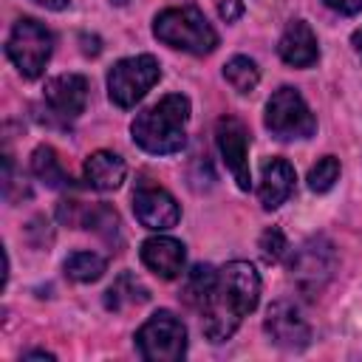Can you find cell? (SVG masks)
Here are the masks:
<instances>
[{
  "label": "cell",
  "instance_id": "cell-19",
  "mask_svg": "<svg viewBox=\"0 0 362 362\" xmlns=\"http://www.w3.org/2000/svg\"><path fill=\"white\" fill-rule=\"evenodd\" d=\"M147 297H150V291L136 280V274L124 272V274H119V277L113 280V286L105 291V308L122 311V308H127V305H141V303H147Z\"/></svg>",
  "mask_w": 362,
  "mask_h": 362
},
{
  "label": "cell",
  "instance_id": "cell-24",
  "mask_svg": "<svg viewBox=\"0 0 362 362\" xmlns=\"http://www.w3.org/2000/svg\"><path fill=\"white\" fill-rule=\"evenodd\" d=\"M260 255H263V260L266 263H277L283 255H286V235L277 229V226H272V229H266L263 235H260Z\"/></svg>",
  "mask_w": 362,
  "mask_h": 362
},
{
  "label": "cell",
  "instance_id": "cell-27",
  "mask_svg": "<svg viewBox=\"0 0 362 362\" xmlns=\"http://www.w3.org/2000/svg\"><path fill=\"white\" fill-rule=\"evenodd\" d=\"M34 3H40V6H45L51 11H62V8H68L71 0H34Z\"/></svg>",
  "mask_w": 362,
  "mask_h": 362
},
{
  "label": "cell",
  "instance_id": "cell-4",
  "mask_svg": "<svg viewBox=\"0 0 362 362\" xmlns=\"http://www.w3.org/2000/svg\"><path fill=\"white\" fill-rule=\"evenodd\" d=\"M51 51H54V37L40 20L20 17L14 23L8 42H6V54L25 79H37L45 71Z\"/></svg>",
  "mask_w": 362,
  "mask_h": 362
},
{
  "label": "cell",
  "instance_id": "cell-2",
  "mask_svg": "<svg viewBox=\"0 0 362 362\" xmlns=\"http://www.w3.org/2000/svg\"><path fill=\"white\" fill-rule=\"evenodd\" d=\"M187 122H189V99L184 93H167L156 105L136 113L130 133L141 150L153 156H170L187 144Z\"/></svg>",
  "mask_w": 362,
  "mask_h": 362
},
{
  "label": "cell",
  "instance_id": "cell-14",
  "mask_svg": "<svg viewBox=\"0 0 362 362\" xmlns=\"http://www.w3.org/2000/svg\"><path fill=\"white\" fill-rule=\"evenodd\" d=\"M59 221L68 226L93 229L105 238H113L119 232V215L107 204H82V201H59Z\"/></svg>",
  "mask_w": 362,
  "mask_h": 362
},
{
  "label": "cell",
  "instance_id": "cell-21",
  "mask_svg": "<svg viewBox=\"0 0 362 362\" xmlns=\"http://www.w3.org/2000/svg\"><path fill=\"white\" fill-rule=\"evenodd\" d=\"M105 269H107V260L102 255H96V252H74L65 260V274L71 280H76V283L99 280L105 274Z\"/></svg>",
  "mask_w": 362,
  "mask_h": 362
},
{
  "label": "cell",
  "instance_id": "cell-12",
  "mask_svg": "<svg viewBox=\"0 0 362 362\" xmlns=\"http://www.w3.org/2000/svg\"><path fill=\"white\" fill-rule=\"evenodd\" d=\"M45 105L59 119H76L88 105V79L79 74H59L45 82Z\"/></svg>",
  "mask_w": 362,
  "mask_h": 362
},
{
  "label": "cell",
  "instance_id": "cell-22",
  "mask_svg": "<svg viewBox=\"0 0 362 362\" xmlns=\"http://www.w3.org/2000/svg\"><path fill=\"white\" fill-rule=\"evenodd\" d=\"M223 76L226 82L238 90V93H252L260 82V74H257V65L249 59V57H232L226 65H223Z\"/></svg>",
  "mask_w": 362,
  "mask_h": 362
},
{
  "label": "cell",
  "instance_id": "cell-13",
  "mask_svg": "<svg viewBox=\"0 0 362 362\" xmlns=\"http://www.w3.org/2000/svg\"><path fill=\"white\" fill-rule=\"evenodd\" d=\"M141 263L158 274L161 280H175L181 272H184V263H187V249L181 240L175 238H167V235H156V238H147L141 243Z\"/></svg>",
  "mask_w": 362,
  "mask_h": 362
},
{
  "label": "cell",
  "instance_id": "cell-26",
  "mask_svg": "<svg viewBox=\"0 0 362 362\" xmlns=\"http://www.w3.org/2000/svg\"><path fill=\"white\" fill-rule=\"evenodd\" d=\"M328 8L339 11V14H356L362 11V0H325Z\"/></svg>",
  "mask_w": 362,
  "mask_h": 362
},
{
  "label": "cell",
  "instance_id": "cell-18",
  "mask_svg": "<svg viewBox=\"0 0 362 362\" xmlns=\"http://www.w3.org/2000/svg\"><path fill=\"white\" fill-rule=\"evenodd\" d=\"M31 170H34V175H37L45 187H51V189H68V187H71V175H68L65 167L59 164L57 150L48 147V144H40V147L31 153Z\"/></svg>",
  "mask_w": 362,
  "mask_h": 362
},
{
  "label": "cell",
  "instance_id": "cell-10",
  "mask_svg": "<svg viewBox=\"0 0 362 362\" xmlns=\"http://www.w3.org/2000/svg\"><path fill=\"white\" fill-rule=\"evenodd\" d=\"M263 328H266L269 339L286 351H303L311 342V325L297 311V305L288 300H277L269 305Z\"/></svg>",
  "mask_w": 362,
  "mask_h": 362
},
{
  "label": "cell",
  "instance_id": "cell-17",
  "mask_svg": "<svg viewBox=\"0 0 362 362\" xmlns=\"http://www.w3.org/2000/svg\"><path fill=\"white\" fill-rule=\"evenodd\" d=\"M291 189H294V167L286 158L266 161L260 173V187H257L263 209H277L291 195Z\"/></svg>",
  "mask_w": 362,
  "mask_h": 362
},
{
  "label": "cell",
  "instance_id": "cell-29",
  "mask_svg": "<svg viewBox=\"0 0 362 362\" xmlns=\"http://www.w3.org/2000/svg\"><path fill=\"white\" fill-rule=\"evenodd\" d=\"M354 45H356V51H359V57H362V28L354 31Z\"/></svg>",
  "mask_w": 362,
  "mask_h": 362
},
{
  "label": "cell",
  "instance_id": "cell-11",
  "mask_svg": "<svg viewBox=\"0 0 362 362\" xmlns=\"http://www.w3.org/2000/svg\"><path fill=\"white\" fill-rule=\"evenodd\" d=\"M133 212L139 218L141 226L147 229H156V232H164V229H173L181 218V206L178 201L161 189V187H139L133 192Z\"/></svg>",
  "mask_w": 362,
  "mask_h": 362
},
{
  "label": "cell",
  "instance_id": "cell-23",
  "mask_svg": "<svg viewBox=\"0 0 362 362\" xmlns=\"http://www.w3.org/2000/svg\"><path fill=\"white\" fill-rule=\"evenodd\" d=\"M339 178V161L334 156H322L311 170H308V187L314 192H328Z\"/></svg>",
  "mask_w": 362,
  "mask_h": 362
},
{
  "label": "cell",
  "instance_id": "cell-16",
  "mask_svg": "<svg viewBox=\"0 0 362 362\" xmlns=\"http://www.w3.org/2000/svg\"><path fill=\"white\" fill-rule=\"evenodd\" d=\"M82 175H85V184L99 189V192H110L116 187H122L124 175H127V167L122 161V156L110 153V150H96L85 158V167H82Z\"/></svg>",
  "mask_w": 362,
  "mask_h": 362
},
{
  "label": "cell",
  "instance_id": "cell-5",
  "mask_svg": "<svg viewBox=\"0 0 362 362\" xmlns=\"http://www.w3.org/2000/svg\"><path fill=\"white\" fill-rule=\"evenodd\" d=\"M291 280L294 286L305 294V297H317L328 280L337 272V252L334 243L325 235H314L305 243H300V249L294 252L291 263H288Z\"/></svg>",
  "mask_w": 362,
  "mask_h": 362
},
{
  "label": "cell",
  "instance_id": "cell-9",
  "mask_svg": "<svg viewBox=\"0 0 362 362\" xmlns=\"http://www.w3.org/2000/svg\"><path fill=\"white\" fill-rule=\"evenodd\" d=\"M215 141L223 156V164L229 167L235 184L240 189L252 187V170H249V130L235 116H221L215 122Z\"/></svg>",
  "mask_w": 362,
  "mask_h": 362
},
{
  "label": "cell",
  "instance_id": "cell-15",
  "mask_svg": "<svg viewBox=\"0 0 362 362\" xmlns=\"http://www.w3.org/2000/svg\"><path fill=\"white\" fill-rule=\"evenodd\" d=\"M283 62L294 65V68H308L317 62L320 57V48H317V37L311 31L308 23L303 20H291L280 37V45H277Z\"/></svg>",
  "mask_w": 362,
  "mask_h": 362
},
{
  "label": "cell",
  "instance_id": "cell-20",
  "mask_svg": "<svg viewBox=\"0 0 362 362\" xmlns=\"http://www.w3.org/2000/svg\"><path fill=\"white\" fill-rule=\"evenodd\" d=\"M215 280H218V272H215L209 263H198V266H192V269L187 272V280H184V294H181L184 303L192 305V308H201L204 300L209 297Z\"/></svg>",
  "mask_w": 362,
  "mask_h": 362
},
{
  "label": "cell",
  "instance_id": "cell-8",
  "mask_svg": "<svg viewBox=\"0 0 362 362\" xmlns=\"http://www.w3.org/2000/svg\"><path fill=\"white\" fill-rule=\"evenodd\" d=\"M266 127L277 139H311L317 133V119L300 90L283 85L266 102Z\"/></svg>",
  "mask_w": 362,
  "mask_h": 362
},
{
  "label": "cell",
  "instance_id": "cell-3",
  "mask_svg": "<svg viewBox=\"0 0 362 362\" xmlns=\"http://www.w3.org/2000/svg\"><path fill=\"white\" fill-rule=\"evenodd\" d=\"M153 34L164 45L178 48V51H189L195 57H204V54L215 51V45H218L215 28L204 17V11L195 6L164 8L153 23Z\"/></svg>",
  "mask_w": 362,
  "mask_h": 362
},
{
  "label": "cell",
  "instance_id": "cell-6",
  "mask_svg": "<svg viewBox=\"0 0 362 362\" xmlns=\"http://www.w3.org/2000/svg\"><path fill=\"white\" fill-rule=\"evenodd\" d=\"M136 348L147 362H178L187 354V328L173 311H156L136 331Z\"/></svg>",
  "mask_w": 362,
  "mask_h": 362
},
{
  "label": "cell",
  "instance_id": "cell-28",
  "mask_svg": "<svg viewBox=\"0 0 362 362\" xmlns=\"http://www.w3.org/2000/svg\"><path fill=\"white\" fill-rule=\"evenodd\" d=\"M25 356L28 359H54V354H48V351H28Z\"/></svg>",
  "mask_w": 362,
  "mask_h": 362
},
{
  "label": "cell",
  "instance_id": "cell-7",
  "mask_svg": "<svg viewBox=\"0 0 362 362\" xmlns=\"http://www.w3.org/2000/svg\"><path fill=\"white\" fill-rule=\"evenodd\" d=\"M158 76H161L158 59L150 54L119 59L107 74V96L119 107H133L158 82Z\"/></svg>",
  "mask_w": 362,
  "mask_h": 362
},
{
  "label": "cell",
  "instance_id": "cell-25",
  "mask_svg": "<svg viewBox=\"0 0 362 362\" xmlns=\"http://www.w3.org/2000/svg\"><path fill=\"white\" fill-rule=\"evenodd\" d=\"M218 14H221L226 23H235V20L243 14V3H240V0H221Z\"/></svg>",
  "mask_w": 362,
  "mask_h": 362
},
{
  "label": "cell",
  "instance_id": "cell-1",
  "mask_svg": "<svg viewBox=\"0 0 362 362\" xmlns=\"http://www.w3.org/2000/svg\"><path fill=\"white\" fill-rule=\"evenodd\" d=\"M260 300V274L246 260H232L218 272V280L204 300L201 311V331L209 342L229 339L246 314L257 308Z\"/></svg>",
  "mask_w": 362,
  "mask_h": 362
}]
</instances>
